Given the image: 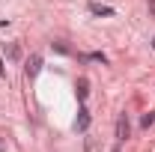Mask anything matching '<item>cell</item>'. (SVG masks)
Returning <instances> with one entry per match:
<instances>
[{
  "label": "cell",
  "instance_id": "1",
  "mask_svg": "<svg viewBox=\"0 0 155 152\" xmlns=\"http://www.w3.org/2000/svg\"><path fill=\"white\" fill-rule=\"evenodd\" d=\"M128 134H131V125H128V116L122 114L119 119H116V140L122 143V140H128Z\"/></svg>",
  "mask_w": 155,
  "mask_h": 152
},
{
  "label": "cell",
  "instance_id": "2",
  "mask_svg": "<svg viewBox=\"0 0 155 152\" xmlns=\"http://www.w3.org/2000/svg\"><path fill=\"white\" fill-rule=\"evenodd\" d=\"M24 72H27V78H36L39 72H42V57H39V54H33V57L27 60V66H24Z\"/></svg>",
  "mask_w": 155,
  "mask_h": 152
},
{
  "label": "cell",
  "instance_id": "3",
  "mask_svg": "<svg viewBox=\"0 0 155 152\" xmlns=\"http://www.w3.org/2000/svg\"><path fill=\"white\" fill-rule=\"evenodd\" d=\"M87 128H90V111L81 107L78 111V119H75V131H87Z\"/></svg>",
  "mask_w": 155,
  "mask_h": 152
},
{
  "label": "cell",
  "instance_id": "4",
  "mask_svg": "<svg viewBox=\"0 0 155 152\" xmlns=\"http://www.w3.org/2000/svg\"><path fill=\"white\" fill-rule=\"evenodd\" d=\"M90 12H93V15H101V18H110V15H114V6H104V3H90Z\"/></svg>",
  "mask_w": 155,
  "mask_h": 152
},
{
  "label": "cell",
  "instance_id": "5",
  "mask_svg": "<svg viewBox=\"0 0 155 152\" xmlns=\"http://www.w3.org/2000/svg\"><path fill=\"white\" fill-rule=\"evenodd\" d=\"M75 93H78V98H81V101L87 98V93H90V81H87V78H78V84H75Z\"/></svg>",
  "mask_w": 155,
  "mask_h": 152
},
{
  "label": "cell",
  "instance_id": "6",
  "mask_svg": "<svg viewBox=\"0 0 155 152\" xmlns=\"http://www.w3.org/2000/svg\"><path fill=\"white\" fill-rule=\"evenodd\" d=\"M3 51H6V57H9V60H18L21 57V48H18V45H3Z\"/></svg>",
  "mask_w": 155,
  "mask_h": 152
},
{
  "label": "cell",
  "instance_id": "7",
  "mask_svg": "<svg viewBox=\"0 0 155 152\" xmlns=\"http://www.w3.org/2000/svg\"><path fill=\"white\" fill-rule=\"evenodd\" d=\"M84 60H96V63H101V66H107V57H104V54H98V51H93V54H84Z\"/></svg>",
  "mask_w": 155,
  "mask_h": 152
},
{
  "label": "cell",
  "instance_id": "8",
  "mask_svg": "<svg viewBox=\"0 0 155 152\" xmlns=\"http://www.w3.org/2000/svg\"><path fill=\"white\" fill-rule=\"evenodd\" d=\"M152 122H155V114H152V111H149V114H143V116H140V125H143V128H149Z\"/></svg>",
  "mask_w": 155,
  "mask_h": 152
},
{
  "label": "cell",
  "instance_id": "9",
  "mask_svg": "<svg viewBox=\"0 0 155 152\" xmlns=\"http://www.w3.org/2000/svg\"><path fill=\"white\" fill-rule=\"evenodd\" d=\"M51 48H54V51H60V54H69V48H66L63 42H51Z\"/></svg>",
  "mask_w": 155,
  "mask_h": 152
},
{
  "label": "cell",
  "instance_id": "10",
  "mask_svg": "<svg viewBox=\"0 0 155 152\" xmlns=\"http://www.w3.org/2000/svg\"><path fill=\"white\" fill-rule=\"evenodd\" d=\"M149 9H152V12H155V0H149Z\"/></svg>",
  "mask_w": 155,
  "mask_h": 152
},
{
  "label": "cell",
  "instance_id": "11",
  "mask_svg": "<svg viewBox=\"0 0 155 152\" xmlns=\"http://www.w3.org/2000/svg\"><path fill=\"white\" fill-rule=\"evenodd\" d=\"M0 75H3V60H0Z\"/></svg>",
  "mask_w": 155,
  "mask_h": 152
},
{
  "label": "cell",
  "instance_id": "12",
  "mask_svg": "<svg viewBox=\"0 0 155 152\" xmlns=\"http://www.w3.org/2000/svg\"><path fill=\"white\" fill-rule=\"evenodd\" d=\"M152 51H155V39H152Z\"/></svg>",
  "mask_w": 155,
  "mask_h": 152
}]
</instances>
